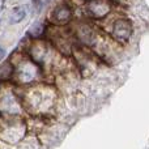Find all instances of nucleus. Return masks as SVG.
Wrapping results in <instances>:
<instances>
[{
    "label": "nucleus",
    "instance_id": "f257e3e1",
    "mask_svg": "<svg viewBox=\"0 0 149 149\" xmlns=\"http://www.w3.org/2000/svg\"><path fill=\"white\" fill-rule=\"evenodd\" d=\"M114 36L122 42H126L131 37V22L128 20H119L114 25Z\"/></svg>",
    "mask_w": 149,
    "mask_h": 149
},
{
    "label": "nucleus",
    "instance_id": "f03ea898",
    "mask_svg": "<svg viewBox=\"0 0 149 149\" xmlns=\"http://www.w3.org/2000/svg\"><path fill=\"white\" fill-rule=\"evenodd\" d=\"M109 10V5L105 3H93L90 5V12L94 16H103Z\"/></svg>",
    "mask_w": 149,
    "mask_h": 149
},
{
    "label": "nucleus",
    "instance_id": "7ed1b4c3",
    "mask_svg": "<svg viewBox=\"0 0 149 149\" xmlns=\"http://www.w3.org/2000/svg\"><path fill=\"white\" fill-rule=\"evenodd\" d=\"M71 17V10L67 7H59L55 12V18L56 21H67Z\"/></svg>",
    "mask_w": 149,
    "mask_h": 149
},
{
    "label": "nucleus",
    "instance_id": "20e7f679",
    "mask_svg": "<svg viewBox=\"0 0 149 149\" xmlns=\"http://www.w3.org/2000/svg\"><path fill=\"white\" fill-rule=\"evenodd\" d=\"M24 17H25V10H24L22 8H16V9L13 10L12 22H20Z\"/></svg>",
    "mask_w": 149,
    "mask_h": 149
},
{
    "label": "nucleus",
    "instance_id": "39448f33",
    "mask_svg": "<svg viewBox=\"0 0 149 149\" xmlns=\"http://www.w3.org/2000/svg\"><path fill=\"white\" fill-rule=\"evenodd\" d=\"M42 31H43V26H42L41 24H34V25L30 28L29 33L33 34L34 37H38V36H41L42 34Z\"/></svg>",
    "mask_w": 149,
    "mask_h": 149
},
{
    "label": "nucleus",
    "instance_id": "423d86ee",
    "mask_svg": "<svg viewBox=\"0 0 149 149\" xmlns=\"http://www.w3.org/2000/svg\"><path fill=\"white\" fill-rule=\"evenodd\" d=\"M4 55H5V51L3 49H0V60L3 59V58H4Z\"/></svg>",
    "mask_w": 149,
    "mask_h": 149
}]
</instances>
